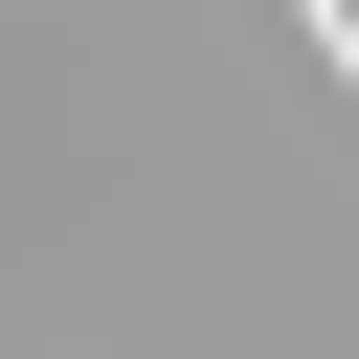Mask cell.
<instances>
[{
  "label": "cell",
  "mask_w": 359,
  "mask_h": 359,
  "mask_svg": "<svg viewBox=\"0 0 359 359\" xmlns=\"http://www.w3.org/2000/svg\"><path fill=\"white\" fill-rule=\"evenodd\" d=\"M292 22H314V67H337V90H359V0H292Z\"/></svg>",
  "instance_id": "6da1fadb"
}]
</instances>
